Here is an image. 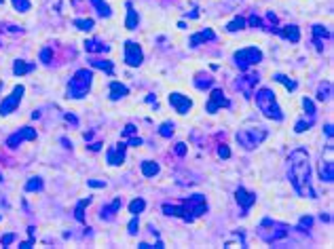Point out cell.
<instances>
[{"mask_svg": "<svg viewBox=\"0 0 334 249\" xmlns=\"http://www.w3.org/2000/svg\"><path fill=\"white\" fill-rule=\"evenodd\" d=\"M91 203V197H87V199H83V201H78V205L74 207V218L78 220V222H85V207Z\"/></svg>", "mask_w": 334, "mask_h": 249, "instance_id": "obj_32", "label": "cell"}, {"mask_svg": "<svg viewBox=\"0 0 334 249\" xmlns=\"http://www.w3.org/2000/svg\"><path fill=\"white\" fill-rule=\"evenodd\" d=\"M91 66L93 68H97V70H104L106 74H114V64L110 59H91Z\"/></svg>", "mask_w": 334, "mask_h": 249, "instance_id": "obj_27", "label": "cell"}, {"mask_svg": "<svg viewBox=\"0 0 334 249\" xmlns=\"http://www.w3.org/2000/svg\"><path fill=\"white\" fill-rule=\"evenodd\" d=\"M72 23H74V28L83 30V32H91V30H93V25H95L93 19H74Z\"/></svg>", "mask_w": 334, "mask_h": 249, "instance_id": "obj_37", "label": "cell"}, {"mask_svg": "<svg viewBox=\"0 0 334 249\" xmlns=\"http://www.w3.org/2000/svg\"><path fill=\"white\" fill-rule=\"evenodd\" d=\"M248 23L252 25V28H260V25H263V19H260V17H256V15H252L250 19H248Z\"/></svg>", "mask_w": 334, "mask_h": 249, "instance_id": "obj_45", "label": "cell"}, {"mask_svg": "<svg viewBox=\"0 0 334 249\" xmlns=\"http://www.w3.org/2000/svg\"><path fill=\"white\" fill-rule=\"evenodd\" d=\"M40 61H42V64H51V49L49 47L40 51Z\"/></svg>", "mask_w": 334, "mask_h": 249, "instance_id": "obj_42", "label": "cell"}, {"mask_svg": "<svg viewBox=\"0 0 334 249\" xmlns=\"http://www.w3.org/2000/svg\"><path fill=\"white\" fill-rule=\"evenodd\" d=\"M212 85H214V78L212 76H203V74H197V78H195V87L199 89V91H205V89H212Z\"/></svg>", "mask_w": 334, "mask_h": 249, "instance_id": "obj_29", "label": "cell"}, {"mask_svg": "<svg viewBox=\"0 0 334 249\" xmlns=\"http://www.w3.org/2000/svg\"><path fill=\"white\" fill-rule=\"evenodd\" d=\"M320 177H322V182H326V184L334 182V163L332 161H322L320 163Z\"/></svg>", "mask_w": 334, "mask_h": 249, "instance_id": "obj_22", "label": "cell"}, {"mask_svg": "<svg viewBox=\"0 0 334 249\" xmlns=\"http://www.w3.org/2000/svg\"><path fill=\"white\" fill-rule=\"evenodd\" d=\"M273 81H275V83H282V85L288 89V91H296V87H299V85H296V81H292V78L286 76V74H275Z\"/></svg>", "mask_w": 334, "mask_h": 249, "instance_id": "obj_31", "label": "cell"}, {"mask_svg": "<svg viewBox=\"0 0 334 249\" xmlns=\"http://www.w3.org/2000/svg\"><path fill=\"white\" fill-rule=\"evenodd\" d=\"M36 139V129L32 127H21L19 131H15L13 135L6 137V146L8 148H17L19 144H23V141H34Z\"/></svg>", "mask_w": 334, "mask_h": 249, "instance_id": "obj_11", "label": "cell"}, {"mask_svg": "<svg viewBox=\"0 0 334 249\" xmlns=\"http://www.w3.org/2000/svg\"><path fill=\"white\" fill-rule=\"evenodd\" d=\"M163 213L165 216H171V218H180V220H184V222H193V213L188 211L184 205H169V203H163Z\"/></svg>", "mask_w": 334, "mask_h": 249, "instance_id": "obj_15", "label": "cell"}, {"mask_svg": "<svg viewBox=\"0 0 334 249\" xmlns=\"http://www.w3.org/2000/svg\"><path fill=\"white\" fill-rule=\"evenodd\" d=\"M288 180L294 186V190L307 199H315L313 186H311V163L309 154L305 148H296L288 156Z\"/></svg>", "mask_w": 334, "mask_h": 249, "instance_id": "obj_1", "label": "cell"}, {"mask_svg": "<svg viewBox=\"0 0 334 249\" xmlns=\"http://www.w3.org/2000/svg\"><path fill=\"white\" fill-rule=\"evenodd\" d=\"M218 156H220V158H229V156H231V150H229L227 144H222V146L218 148Z\"/></svg>", "mask_w": 334, "mask_h": 249, "instance_id": "obj_44", "label": "cell"}, {"mask_svg": "<svg viewBox=\"0 0 334 249\" xmlns=\"http://www.w3.org/2000/svg\"><path fill=\"white\" fill-rule=\"evenodd\" d=\"M13 6H15V11H19V13H28L30 11V0H11Z\"/></svg>", "mask_w": 334, "mask_h": 249, "instance_id": "obj_39", "label": "cell"}, {"mask_svg": "<svg viewBox=\"0 0 334 249\" xmlns=\"http://www.w3.org/2000/svg\"><path fill=\"white\" fill-rule=\"evenodd\" d=\"M235 66H237L241 72H248V70L252 66H256L263 61V51L256 49V47H246V49H239V51H235Z\"/></svg>", "mask_w": 334, "mask_h": 249, "instance_id": "obj_6", "label": "cell"}, {"mask_svg": "<svg viewBox=\"0 0 334 249\" xmlns=\"http://www.w3.org/2000/svg\"><path fill=\"white\" fill-rule=\"evenodd\" d=\"M34 68H36V64H28V61H23V59H17L13 64V74L15 76H23V74L32 72Z\"/></svg>", "mask_w": 334, "mask_h": 249, "instance_id": "obj_25", "label": "cell"}, {"mask_svg": "<svg viewBox=\"0 0 334 249\" xmlns=\"http://www.w3.org/2000/svg\"><path fill=\"white\" fill-rule=\"evenodd\" d=\"M330 97H332V83L326 81V83H322L320 89H318V100L320 102H328Z\"/></svg>", "mask_w": 334, "mask_h": 249, "instance_id": "obj_30", "label": "cell"}, {"mask_svg": "<svg viewBox=\"0 0 334 249\" xmlns=\"http://www.w3.org/2000/svg\"><path fill=\"white\" fill-rule=\"evenodd\" d=\"M91 83H93V72L87 68H80L74 72V76L68 83V97L70 100H83V97L91 91Z\"/></svg>", "mask_w": 334, "mask_h": 249, "instance_id": "obj_3", "label": "cell"}, {"mask_svg": "<svg viewBox=\"0 0 334 249\" xmlns=\"http://www.w3.org/2000/svg\"><path fill=\"white\" fill-rule=\"evenodd\" d=\"M275 34H279L284 40H290V42H299L301 40V30L299 25H284V28H277Z\"/></svg>", "mask_w": 334, "mask_h": 249, "instance_id": "obj_20", "label": "cell"}, {"mask_svg": "<svg viewBox=\"0 0 334 249\" xmlns=\"http://www.w3.org/2000/svg\"><path fill=\"white\" fill-rule=\"evenodd\" d=\"M248 25V21L243 19V17H235L233 21H229L227 23V32H239V30H243Z\"/></svg>", "mask_w": 334, "mask_h": 249, "instance_id": "obj_34", "label": "cell"}, {"mask_svg": "<svg viewBox=\"0 0 334 249\" xmlns=\"http://www.w3.org/2000/svg\"><path fill=\"white\" fill-rule=\"evenodd\" d=\"M269 131L265 127H254V129H241L235 133V139H237V144L246 150H254L258 148L263 141L267 139Z\"/></svg>", "mask_w": 334, "mask_h": 249, "instance_id": "obj_5", "label": "cell"}, {"mask_svg": "<svg viewBox=\"0 0 334 249\" xmlns=\"http://www.w3.org/2000/svg\"><path fill=\"white\" fill-rule=\"evenodd\" d=\"M13 241H15V235H4V237H2V245H4V247L11 245Z\"/></svg>", "mask_w": 334, "mask_h": 249, "instance_id": "obj_48", "label": "cell"}, {"mask_svg": "<svg viewBox=\"0 0 334 249\" xmlns=\"http://www.w3.org/2000/svg\"><path fill=\"white\" fill-rule=\"evenodd\" d=\"M313 226V218L311 216H305V218H301V222H299V230H303V233H307V230H309Z\"/></svg>", "mask_w": 334, "mask_h": 249, "instance_id": "obj_40", "label": "cell"}, {"mask_svg": "<svg viewBox=\"0 0 334 249\" xmlns=\"http://www.w3.org/2000/svg\"><path fill=\"white\" fill-rule=\"evenodd\" d=\"M212 40H216V32L210 30V28H205V30H201V32L193 34L191 40H188V47H191V49H197L199 44H203V42H212Z\"/></svg>", "mask_w": 334, "mask_h": 249, "instance_id": "obj_19", "label": "cell"}, {"mask_svg": "<svg viewBox=\"0 0 334 249\" xmlns=\"http://www.w3.org/2000/svg\"><path fill=\"white\" fill-rule=\"evenodd\" d=\"M235 201L239 203V207H241V216H248L250 213V209H252V205L256 203V194L254 192H250V190H246V188H239L235 190Z\"/></svg>", "mask_w": 334, "mask_h": 249, "instance_id": "obj_12", "label": "cell"}, {"mask_svg": "<svg viewBox=\"0 0 334 249\" xmlns=\"http://www.w3.org/2000/svg\"><path fill=\"white\" fill-rule=\"evenodd\" d=\"M144 209H146V201H144V199H133L129 203V213H131V216H140Z\"/></svg>", "mask_w": 334, "mask_h": 249, "instance_id": "obj_33", "label": "cell"}, {"mask_svg": "<svg viewBox=\"0 0 334 249\" xmlns=\"http://www.w3.org/2000/svg\"><path fill=\"white\" fill-rule=\"evenodd\" d=\"M89 148H91V150H100V148H102V144H91Z\"/></svg>", "mask_w": 334, "mask_h": 249, "instance_id": "obj_53", "label": "cell"}, {"mask_svg": "<svg viewBox=\"0 0 334 249\" xmlns=\"http://www.w3.org/2000/svg\"><path fill=\"white\" fill-rule=\"evenodd\" d=\"M256 235H258L260 239H263L265 243L275 245V243H279L282 239H286L288 235H290V228H288L286 224H282V222H277V220L265 218V220L258 224Z\"/></svg>", "mask_w": 334, "mask_h": 249, "instance_id": "obj_2", "label": "cell"}, {"mask_svg": "<svg viewBox=\"0 0 334 249\" xmlns=\"http://www.w3.org/2000/svg\"><path fill=\"white\" fill-rule=\"evenodd\" d=\"M258 81H260L258 74H243V76L237 78L235 87H237L239 91L243 93V97H248V100H250V97L254 95V87L258 85Z\"/></svg>", "mask_w": 334, "mask_h": 249, "instance_id": "obj_13", "label": "cell"}, {"mask_svg": "<svg viewBox=\"0 0 334 249\" xmlns=\"http://www.w3.org/2000/svg\"><path fill=\"white\" fill-rule=\"evenodd\" d=\"M260 28L267 30V32H275V30H277V15H275L273 11H269V13L265 15L263 25H260Z\"/></svg>", "mask_w": 334, "mask_h": 249, "instance_id": "obj_28", "label": "cell"}, {"mask_svg": "<svg viewBox=\"0 0 334 249\" xmlns=\"http://www.w3.org/2000/svg\"><path fill=\"white\" fill-rule=\"evenodd\" d=\"M174 131H176V124L174 123H163L159 127V135L161 137H171V135H174Z\"/></svg>", "mask_w": 334, "mask_h": 249, "instance_id": "obj_38", "label": "cell"}, {"mask_svg": "<svg viewBox=\"0 0 334 249\" xmlns=\"http://www.w3.org/2000/svg\"><path fill=\"white\" fill-rule=\"evenodd\" d=\"M326 135L332 139V124H326Z\"/></svg>", "mask_w": 334, "mask_h": 249, "instance_id": "obj_52", "label": "cell"}, {"mask_svg": "<svg viewBox=\"0 0 334 249\" xmlns=\"http://www.w3.org/2000/svg\"><path fill=\"white\" fill-rule=\"evenodd\" d=\"M127 144H129V146H135V148H138V146H142V137H129V141H127Z\"/></svg>", "mask_w": 334, "mask_h": 249, "instance_id": "obj_49", "label": "cell"}, {"mask_svg": "<svg viewBox=\"0 0 334 249\" xmlns=\"http://www.w3.org/2000/svg\"><path fill=\"white\" fill-rule=\"evenodd\" d=\"M2 2H4V0H0V4H2Z\"/></svg>", "mask_w": 334, "mask_h": 249, "instance_id": "obj_54", "label": "cell"}, {"mask_svg": "<svg viewBox=\"0 0 334 249\" xmlns=\"http://www.w3.org/2000/svg\"><path fill=\"white\" fill-rule=\"evenodd\" d=\"M176 154H178V156H184V154H186V144H182V141H180V144H176Z\"/></svg>", "mask_w": 334, "mask_h": 249, "instance_id": "obj_46", "label": "cell"}, {"mask_svg": "<svg viewBox=\"0 0 334 249\" xmlns=\"http://www.w3.org/2000/svg\"><path fill=\"white\" fill-rule=\"evenodd\" d=\"M125 95H129V89L125 85H121V83L112 81L110 87H108V97H110V102H119V100H123Z\"/></svg>", "mask_w": 334, "mask_h": 249, "instance_id": "obj_21", "label": "cell"}, {"mask_svg": "<svg viewBox=\"0 0 334 249\" xmlns=\"http://www.w3.org/2000/svg\"><path fill=\"white\" fill-rule=\"evenodd\" d=\"M159 171H161L159 163H155V161H144L142 163V175L144 177H155Z\"/></svg>", "mask_w": 334, "mask_h": 249, "instance_id": "obj_26", "label": "cell"}, {"mask_svg": "<svg viewBox=\"0 0 334 249\" xmlns=\"http://www.w3.org/2000/svg\"><path fill=\"white\" fill-rule=\"evenodd\" d=\"M87 184L91 186V188H104V186H106V182H97V180H89Z\"/></svg>", "mask_w": 334, "mask_h": 249, "instance_id": "obj_47", "label": "cell"}, {"mask_svg": "<svg viewBox=\"0 0 334 249\" xmlns=\"http://www.w3.org/2000/svg\"><path fill=\"white\" fill-rule=\"evenodd\" d=\"M182 205L193 213V218H199L203 213H207V201L203 194H193V197H186L182 201Z\"/></svg>", "mask_w": 334, "mask_h": 249, "instance_id": "obj_10", "label": "cell"}, {"mask_svg": "<svg viewBox=\"0 0 334 249\" xmlns=\"http://www.w3.org/2000/svg\"><path fill=\"white\" fill-rule=\"evenodd\" d=\"M125 6H127V19H125V28H127V30H135V28H138V23H140V15L133 8L131 2H125Z\"/></svg>", "mask_w": 334, "mask_h": 249, "instance_id": "obj_23", "label": "cell"}, {"mask_svg": "<svg viewBox=\"0 0 334 249\" xmlns=\"http://www.w3.org/2000/svg\"><path fill=\"white\" fill-rule=\"evenodd\" d=\"M127 230H129V235H131V237L138 235V230H140V220H138V216H133V218H131Z\"/></svg>", "mask_w": 334, "mask_h": 249, "instance_id": "obj_41", "label": "cell"}, {"mask_svg": "<svg viewBox=\"0 0 334 249\" xmlns=\"http://www.w3.org/2000/svg\"><path fill=\"white\" fill-rule=\"evenodd\" d=\"M256 106L267 119L277 121V123L284 121V112H282V108H279L277 97L271 89H258L256 91Z\"/></svg>", "mask_w": 334, "mask_h": 249, "instance_id": "obj_4", "label": "cell"}, {"mask_svg": "<svg viewBox=\"0 0 334 249\" xmlns=\"http://www.w3.org/2000/svg\"><path fill=\"white\" fill-rule=\"evenodd\" d=\"M66 121H68V123H72V124H76V123H78L74 117H72V114H66Z\"/></svg>", "mask_w": 334, "mask_h": 249, "instance_id": "obj_51", "label": "cell"}, {"mask_svg": "<svg viewBox=\"0 0 334 249\" xmlns=\"http://www.w3.org/2000/svg\"><path fill=\"white\" fill-rule=\"evenodd\" d=\"M91 4L97 8V13H100L102 17H110L112 15V11H110V6H108L104 0H91Z\"/></svg>", "mask_w": 334, "mask_h": 249, "instance_id": "obj_36", "label": "cell"}, {"mask_svg": "<svg viewBox=\"0 0 334 249\" xmlns=\"http://www.w3.org/2000/svg\"><path fill=\"white\" fill-rule=\"evenodd\" d=\"M125 61H127V66H131V68L142 66L144 53H142V47L135 40H127V42H125Z\"/></svg>", "mask_w": 334, "mask_h": 249, "instance_id": "obj_9", "label": "cell"}, {"mask_svg": "<svg viewBox=\"0 0 334 249\" xmlns=\"http://www.w3.org/2000/svg\"><path fill=\"white\" fill-rule=\"evenodd\" d=\"M135 131H138V129H135V124H131V123H129V124H125V129H123V137H131Z\"/></svg>", "mask_w": 334, "mask_h": 249, "instance_id": "obj_43", "label": "cell"}, {"mask_svg": "<svg viewBox=\"0 0 334 249\" xmlns=\"http://www.w3.org/2000/svg\"><path fill=\"white\" fill-rule=\"evenodd\" d=\"M311 30H313V44H315V49L322 53L324 51V40H330V30L326 28V25H322V23H315Z\"/></svg>", "mask_w": 334, "mask_h": 249, "instance_id": "obj_17", "label": "cell"}, {"mask_svg": "<svg viewBox=\"0 0 334 249\" xmlns=\"http://www.w3.org/2000/svg\"><path fill=\"white\" fill-rule=\"evenodd\" d=\"M121 207H123V199L121 197H116L110 205H104L102 207V211H100V218L104 220V222H112L114 218H116V213L121 211Z\"/></svg>", "mask_w": 334, "mask_h": 249, "instance_id": "obj_18", "label": "cell"}, {"mask_svg": "<svg viewBox=\"0 0 334 249\" xmlns=\"http://www.w3.org/2000/svg\"><path fill=\"white\" fill-rule=\"evenodd\" d=\"M85 51L87 53H106V51H110V47L97 38H89V40H85Z\"/></svg>", "mask_w": 334, "mask_h": 249, "instance_id": "obj_24", "label": "cell"}, {"mask_svg": "<svg viewBox=\"0 0 334 249\" xmlns=\"http://www.w3.org/2000/svg\"><path fill=\"white\" fill-rule=\"evenodd\" d=\"M169 104H171V108H174L178 114H188V110L193 108V102L188 100L186 95H182V93H171L169 95Z\"/></svg>", "mask_w": 334, "mask_h": 249, "instance_id": "obj_16", "label": "cell"}, {"mask_svg": "<svg viewBox=\"0 0 334 249\" xmlns=\"http://www.w3.org/2000/svg\"><path fill=\"white\" fill-rule=\"evenodd\" d=\"M23 93H25L23 85H17V87L13 89V91H11V95H6L4 100L0 102V117H8L11 112H15V110H17V106H19V102H21Z\"/></svg>", "mask_w": 334, "mask_h": 249, "instance_id": "obj_7", "label": "cell"}, {"mask_svg": "<svg viewBox=\"0 0 334 249\" xmlns=\"http://www.w3.org/2000/svg\"><path fill=\"white\" fill-rule=\"evenodd\" d=\"M220 108H231V100H229L227 95H224L222 89H212V93H210V102H207L205 110L210 112V114H216Z\"/></svg>", "mask_w": 334, "mask_h": 249, "instance_id": "obj_8", "label": "cell"}, {"mask_svg": "<svg viewBox=\"0 0 334 249\" xmlns=\"http://www.w3.org/2000/svg\"><path fill=\"white\" fill-rule=\"evenodd\" d=\"M32 243H34V237L30 239V241H23V243H19V247H21V249H30V247H32Z\"/></svg>", "mask_w": 334, "mask_h": 249, "instance_id": "obj_50", "label": "cell"}, {"mask_svg": "<svg viewBox=\"0 0 334 249\" xmlns=\"http://www.w3.org/2000/svg\"><path fill=\"white\" fill-rule=\"evenodd\" d=\"M38 190H42V180L40 177H30L25 182V192H38Z\"/></svg>", "mask_w": 334, "mask_h": 249, "instance_id": "obj_35", "label": "cell"}, {"mask_svg": "<svg viewBox=\"0 0 334 249\" xmlns=\"http://www.w3.org/2000/svg\"><path fill=\"white\" fill-rule=\"evenodd\" d=\"M125 150H127V144L125 141H121V144H114L106 150V161L108 165H112V167H119L123 165L125 161Z\"/></svg>", "mask_w": 334, "mask_h": 249, "instance_id": "obj_14", "label": "cell"}]
</instances>
